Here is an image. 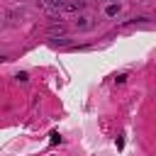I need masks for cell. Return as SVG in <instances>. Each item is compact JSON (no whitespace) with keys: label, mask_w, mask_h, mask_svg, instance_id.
Segmentation results:
<instances>
[{"label":"cell","mask_w":156,"mask_h":156,"mask_svg":"<svg viewBox=\"0 0 156 156\" xmlns=\"http://www.w3.org/2000/svg\"><path fill=\"white\" fill-rule=\"evenodd\" d=\"M44 7L49 12H76L83 5L80 2H68V0H44Z\"/></svg>","instance_id":"cell-1"},{"label":"cell","mask_w":156,"mask_h":156,"mask_svg":"<svg viewBox=\"0 0 156 156\" xmlns=\"http://www.w3.org/2000/svg\"><path fill=\"white\" fill-rule=\"evenodd\" d=\"M105 15H107V17H117V15H119V5H117V2L107 5V7H105Z\"/></svg>","instance_id":"cell-2"},{"label":"cell","mask_w":156,"mask_h":156,"mask_svg":"<svg viewBox=\"0 0 156 156\" xmlns=\"http://www.w3.org/2000/svg\"><path fill=\"white\" fill-rule=\"evenodd\" d=\"M90 20H93V17H90V15H85V17H80V22H78V27H80V29H88V27H90V24H93V22H90Z\"/></svg>","instance_id":"cell-3"}]
</instances>
